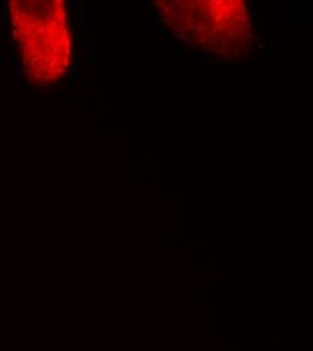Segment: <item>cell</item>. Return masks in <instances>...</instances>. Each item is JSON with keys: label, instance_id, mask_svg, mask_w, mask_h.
I'll use <instances>...</instances> for the list:
<instances>
[{"label": "cell", "instance_id": "obj_1", "mask_svg": "<svg viewBox=\"0 0 313 351\" xmlns=\"http://www.w3.org/2000/svg\"><path fill=\"white\" fill-rule=\"evenodd\" d=\"M10 22L23 72L30 83L49 86L69 71L73 38L64 1H11Z\"/></svg>", "mask_w": 313, "mask_h": 351}]
</instances>
